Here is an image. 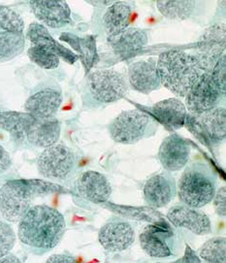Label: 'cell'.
I'll list each match as a JSON object with an SVG mask.
<instances>
[{
  "label": "cell",
  "instance_id": "18",
  "mask_svg": "<svg viewBox=\"0 0 226 263\" xmlns=\"http://www.w3.org/2000/svg\"><path fill=\"white\" fill-rule=\"evenodd\" d=\"M146 30L138 27H128L116 35L108 36L107 43L120 59L126 60L139 53L148 44Z\"/></svg>",
  "mask_w": 226,
  "mask_h": 263
},
{
  "label": "cell",
  "instance_id": "14",
  "mask_svg": "<svg viewBox=\"0 0 226 263\" xmlns=\"http://www.w3.org/2000/svg\"><path fill=\"white\" fill-rule=\"evenodd\" d=\"M167 219L175 228H184L195 235H207L212 232L209 217L199 209L185 205H175L167 213Z\"/></svg>",
  "mask_w": 226,
  "mask_h": 263
},
{
  "label": "cell",
  "instance_id": "8",
  "mask_svg": "<svg viewBox=\"0 0 226 263\" xmlns=\"http://www.w3.org/2000/svg\"><path fill=\"white\" fill-rule=\"evenodd\" d=\"M184 125L204 144H218L225 139V108L218 106L197 116L189 114Z\"/></svg>",
  "mask_w": 226,
  "mask_h": 263
},
{
  "label": "cell",
  "instance_id": "10",
  "mask_svg": "<svg viewBox=\"0 0 226 263\" xmlns=\"http://www.w3.org/2000/svg\"><path fill=\"white\" fill-rule=\"evenodd\" d=\"M225 89L215 81L211 72H205L199 82L185 97V108L190 115L197 116L220 106L224 100Z\"/></svg>",
  "mask_w": 226,
  "mask_h": 263
},
{
  "label": "cell",
  "instance_id": "31",
  "mask_svg": "<svg viewBox=\"0 0 226 263\" xmlns=\"http://www.w3.org/2000/svg\"><path fill=\"white\" fill-rule=\"evenodd\" d=\"M0 29L9 32L24 33L25 22L16 11L0 5Z\"/></svg>",
  "mask_w": 226,
  "mask_h": 263
},
{
  "label": "cell",
  "instance_id": "29",
  "mask_svg": "<svg viewBox=\"0 0 226 263\" xmlns=\"http://www.w3.org/2000/svg\"><path fill=\"white\" fill-rule=\"evenodd\" d=\"M198 256L206 263H226V239L215 237L201 246Z\"/></svg>",
  "mask_w": 226,
  "mask_h": 263
},
{
  "label": "cell",
  "instance_id": "4",
  "mask_svg": "<svg viewBox=\"0 0 226 263\" xmlns=\"http://www.w3.org/2000/svg\"><path fill=\"white\" fill-rule=\"evenodd\" d=\"M158 123L140 110H128L119 115L109 124V133L115 142L132 145L156 134Z\"/></svg>",
  "mask_w": 226,
  "mask_h": 263
},
{
  "label": "cell",
  "instance_id": "39",
  "mask_svg": "<svg viewBox=\"0 0 226 263\" xmlns=\"http://www.w3.org/2000/svg\"><path fill=\"white\" fill-rule=\"evenodd\" d=\"M157 263H162V262H157Z\"/></svg>",
  "mask_w": 226,
  "mask_h": 263
},
{
  "label": "cell",
  "instance_id": "1",
  "mask_svg": "<svg viewBox=\"0 0 226 263\" xmlns=\"http://www.w3.org/2000/svg\"><path fill=\"white\" fill-rule=\"evenodd\" d=\"M66 231L61 212L47 205L30 207L18 221L17 237L29 253L43 255L60 244Z\"/></svg>",
  "mask_w": 226,
  "mask_h": 263
},
{
  "label": "cell",
  "instance_id": "35",
  "mask_svg": "<svg viewBox=\"0 0 226 263\" xmlns=\"http://www.w3.org/2000/svg\"><path fill=\"white\" fill-rule=\"evenodd\" d=\"M46 263H82L77 257L71 254H59L51 255Z\"/></svg>",
  "mask_w": 226,
  "mask_h": 263
},
{
  "label": "cell",
  "instance_id": "34",
  "mask_svg": "<svg viewBox=\"0 0 226 263\" xmlns=\"http://www.w3.org/2000/svg\"><path fill=\"white\" fill-rule=\"evenodd\" d=\"M171 263H202L198 254L190 245H185L184 254L182 257Z\"/></svg>",
  "mask_w": 226,
  "mask_h": 263
},
{
  "label": "cell",
  "instance_id": "32",
  "mask_svg": "<svg viewBox=\"0 0 226 263\" xmlns=\"http://www.w3.org/2000/svg\"><path fill=\"white\" fill-rule=\"evenodd\" d=\"M16 243V233L8 222L0 219V258L11 253Z\"/></svg>",
  "mask_w": 226,
  "mask_h": 263
},
{
  "label": "cell",
  "instance_id": "23",
  "mask_svg": "<svg viewBox=\"0 0 226 263\" xmlns=\"http://www.w3.org/2000/svg\"><path fill=\"white\" fill-rule=\"evenodd\" d=\"M26 38L30 41L32 46L41 47L45 50L56 54L59 58H62L68 63H75L78 61L77 54L72 53L67 48L63 47L58 41L52 38V36L48 31L47 27L38 23H31L26 32Z\"/></svg>",
  "mask_w": 226,
  "mask_h": 263
},
{
  "label": "cell",
  "instance_id": "3",
  "mask_svg": "<svg viewBox=\"0 0 226 263\" xmlns=\"http://www.w3.org/2000/svg\"><path fill=\"white\" fill-rule=\"evenodd\" d=\"M217 192V176L206 163L186 167L177 184V194L183 205L199 209L213 201Z\"/></svg>",
  "mask_w": 226,
  "mask_h": 263
},
{
  "label": "cell",
  "instance_id": "21",
  "mask_svg": "<svg viewBox=\"0 0 226 263\" xmlns=\"http://www.w3.org/2000/svg\"><path fill=\"white\" fill-rule=\"evenodd\" d=\"M150 114L157 123H161L168 132H176L184 126L187 112L181 100L169 98L153 106L150 108Z\"/></svg>",
  "mask_w": 226,
  "mask_h": 263
},
{
  "label": "cell",
  "instance_id": "38",
  "mask_svg": "<svg viewBox=\"0 0 226 263\" xmlns=\"http://www.w3.org/2000/svg\"><path fill=\"white\" fill-rule=\"evenodd\" d=\"M116 1H113V0H110V1H104V0H96V1H87V3L88 4H91V5H93L95 7H106V6H108V7H110L111 5H113L114 3H115Z\"/></svg>",
  "mask_w": 226,
  "mask_h": 263
},
{
  "label": "cell",
  "instance_id": "26",
  "mask_svg": "<svg viewBox=\"0 0 226 263\" xmlns=\"http://www.w3.org/2000/svg\"><path fill=\"white\" fill-rule=\"evenodd\" d=\"M194 0H159L157 1L158 11L167 18L184 21L191 18L196 8Z\"/></svg>",
  "mask_w": 226,
  "mask_h": 263
},
{
  "label": "cell",
  "instance_id": "27",
  "mask_svg": "<svg viewBox=\"0 0 226 263\" xmlns=\"http://www.w3.org/2000/svg\"><path fill=\"white\" fill-rule=\"evenodd\" d=\"M61 40L68 43L78 52L83 63L87 70L96 63L98 60L96 49V41L92 37L80 38L78 36L72 35L69 33H62Z\"/></svg>",
  "mask_w": 226,
  "mask_h": 263
},
{
  "label": "cell",
  "instance_id": "17",
  "mask_svg": "<svg viewBox=\"0 0 226 263\" xmlns=\"http://www.w3.org/2000/svg\"><path fill=\"white\" fill-rule=\"evenodd\" d=\"M144 198L153 208H162L174 199L177 185L170 172H161L152 176L144 185Z\"/></svg>",
  "mask_w": 226,
  "mask_h": 263
},
{
  "label": "cell",
  "instance_id": "7",
  "mask_svg": "<svg viewBox=\"0 0 226 263\" xmlns=\"http://www.w3.org/2000/svg\"><path fill=\"white\" fill-rule=\"evenodd\" d=\"M87 87L91 97L99 103H113L125 97L128 85L125 76L113 69L91 72L87 78Z\"/></svg>",
  "mask_w": 226,
  "mask_h": 263
},
{
  "label": "cell",
  "instance_id": "16",
  "mask_svg": "<svg viewBox=\"0 0 226 263\" xmlns=\"http://www.w3.org/2000/svg\"><path fill=\"white\" fill-rule=\"evenodd\" d=\"M35 18L51 28H61L72 23L69 5L64 0L29 1Z\"/></svg>",
  "mask_w": 226,
  "mask_h": 263
},
{
  "label": "cell",
  "instance_id": "22",
  "mask_svg": "<svg viewBox=\"0 0 226 263\" xmlns=\"http://www.w3.org/2000/svg\"><path fill=\"white\" fill-rule=\"evenodd\" d=\"M61 123L55 117L36 119L26 133V141L36 148L47 149L58 143L61 136Z\"/></svg>",
  "mask_w": 226,
  "mask_h": 263
},
{
  "label": "cell",
  "instance_id": "25",
  "mask_svg": "<svg viewBox=\"0 0 226 263\" xmlns=\"http://www.w3.org/2000/svg\"><path fill=\"white\" fill-rule=\"evenodd\" d=\"M131 7L123 1H116L104 14L103 23L108 36L116 35L126 28L130 24Z\"/></svg>",
  "mask_w": 226,
  "mask_h": 263
},
{
  "label": "cell",
  "instance_id": "24",
  "mask_svg": "<svg viewBox=\"0 0 226 263\" xmlns=\"http://www.w3.org/2000/svg\"><path fill=\"white\" fill-rule=\"evenodd\" d=\"M34 120V117L27 113L0 112V129L8 132L15 142L23 143L26 140V133Z\"/></svg>",
  "mask_w": 226,
  "mask_h": 263
},
{
  "label": "cell",
  "instance_id": "5",
  "mask_svg": "<svg viewBox=\"0 0 226 263\" xmlns=\"http://www.w3.org/2000/svg\"><path fill=\"white\" fill-rule=\"evenodd\" d=\"M35 197L30 179L10 180L0 187V214L9 222H18Z\"/></svg>",
  "mask_w": 226,
  "mask_h": 263
},
{
  "label": "cell",
  "instance_id": "28",
  "mask_svg": "<svg viewBox=\"0 0 226 263\" xmlns=\"http://www.w3.org/2000/svg\"><path fill=\"white\" fill-rule=\"evenodd\" d=\"M26 37L24 33L9 31L0 32V63L15 59L24 52Z\"/></svg>",
  "mask_w": 226,
  "mask_h": 263
},
{
  "label": "cell",
  "instance_id": "19",
  "mask_svg": "<svg viewBox=\"0 0 226 263\" xmlns=\"http://www.w3.org/2000/svg\"><path fill=\"white\" fill-rule=\"evenodd\" d=\"M62 100L61 90L52 88H43L26 99L25 110L26 113L36 119L52 118L58 113Z\"/></svg>",
  "mask_w": 226,
  "mask_h": 263
},
{
  "label": "cell",
  "instance_id": "9",
  "mask_svg": "<svg viewBox=\"0 0 226 263\" xmlns=\"http://www.w3.org/2000/svg\"><path fill=\"white\" fill-rule=\"evenodd\" d=\"M226 27L216 24L205 29L192 53L205 72H212L226 57Z\"/></svg>",
  "mask_w": 226,
  "mask_h": 263
},
{
  "label": "cell",
  "instance_id": "20",
  "mask_svg": "<svg viewBox=\"0 0 226 263\" xmlns=\"http://www.w3.org/2000/svg\"><path fill=\"white\" fill-rule=\"evenodd\" d=\"M131 87L141 93L148 95L161 87L157 62L153 59L131 63L128 67Z\"/></svg>",
  "mask_w": 226,
  "mask_h": 263
},
{
  "label": "cell",
  "instance_id": "6",
  "mask_svg": "<svg viewBox=\"0 0 226 263\" xmlns=\"http://www.w3.org/2000/svg\"><path fill=\"white\" fill-rule=\"evenodd\" d=\"M77 167V157L64 144H55L44 149L37 158L39 174L55 182H65L73 176Z\"/></svg>",
  "mask_w": 226,
  "mask_h": 263
},
{
  "label": "cell",
  "instance_id": "36",
  "mask_svg": "<svg viewBox=\"0 0 226 263\" xmlns=\"http://www.w3.org/2000/svg\"><path fill=\"white\" fill-rule=\"evenodd\" d=\"M12 165V159L8 152L0 146V174L6 172Z\"/></svg>",
  "mask_w": 226,
  "mask_h": 263
},
{
  "label": "cell",
  "instance_id": "33",
  "mask_svg": "<svg viewBox=\"0 0 226 263\" xmlns=\"http://www.w3.org/2000/svg\"><path fill=\"white\" fill-rule=\"evenodd\" d=\"M214 201V207L217 215L225 218L226 216V187L223 185L219 187L218 191L215 193V196L213 198Z\"/></svg>",
  "mask_w": 226,
  "mask_h": 263
},
{
  "label": "cell",
  "instance_id": "30",
  "mask_svg": "<svg viewBox=\"0 0 226 263\" xmlns=\"http://www.w3.org/2000/svg\"><path fill=\"white\" fill-rule=\"evenodd\" d=\"M27 55L31 62L47 70L58 68L61 62L56 54L37 46H31L27 51Z\"/></svg>",
  "mask_w": 226,
  "mask_h": 263
},
{
  "label": "cell",
  "instance_id": "13",
  "mask_svg": "<svg viewBox=\"0 0 226 263\" xmlns=\"http://www.w3.org/2000/svg\"><path fill=\"white\" fill-rule=\"evenodd\" d=\"M77 199L100 204L108 201L112 195V185L106 176L96 171H86L78 176L74 184Z\"/></svg>",
  "mask_w": 226,
  "mask_h": 263
},
{
  "label": "cell",
  "instance_id": "15",
  "mask_svg": "<svg viewBox=\"0 0 226 263\" xmlns=\"http://www.w3.org/2000/svg\"><path fill=\"white\" fill-rule=\"evenodd\" d=\"M192 149L190 144L179 134H171L161 143L158 159L167 172L180 171L187 164Z\"/></svg>",
  "mask_w": 226,
  "mask_h": 263
},
{
  "label": "cell",
  "instance_id": "37",
  "mask_svg": "<svg viewBox=\"0 0 226 263\" xmlns=\"http://www.w3.org/2000/svg\"><path fill=\"white\" fill-rule=\"evenodd\" d=\"M0 263H23L16 254H9L0 258Z\"/></svg>",
  "mask_w": 226,
  "mask_h": 263
},
{
  "label": "cell",
  "instance_id": "2",
  "mask_svg": "<svg viewBox=\"0 0 226 263\" xmlns=\"http://www.w3.org/2000/svg\"><path fill=\"white\" fill-rule=\"evenodd\" d=\"M157 67L161 86L179 97H186L205 73L192 53L183 51L161 53Z\"/></svg>",
  "mask_w": 226,
  "mask_h": 263
},
{
  "label": "cell",
  "instance_id": "11",
  "mask_svg": "<svg viewBox=\"0 0 226 263\" xmlns=\"http://www.w3.org/2000/svg\"><path fill=\"white\" fill-rule=\"evenodd\" d=\"M142 250L154 258H170L179 253L180 240L171 228L149 224L139 237Z\"/></svg>",
  "mask_w": 226,
  "mask_h": 263
},
{
  "label": "cell",
  "instance_id": "12",
  "mask_svg": "<svg viewBox=\"0 0 226 263\" xmlns=\"http://www.w3.org/2000/svg\"><path fill=\"white\" fill-rule=\"evenodd\" d=\"M136 238L135 229L130 222L114 218L104 223L98 232V242L105 251L121 253L129 249Z\"/></svg>",
  "mask_w": 226,
  "mask_h": 263
}]
</instances>
